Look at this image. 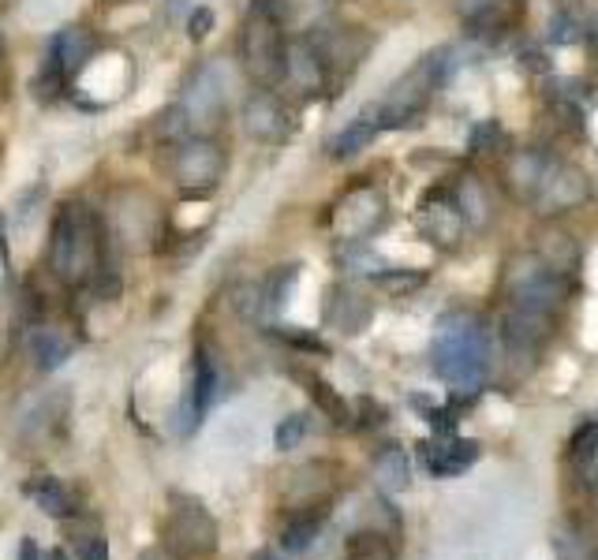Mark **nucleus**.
Masks as SVG:
<instances>
[{
    "label": "nucleus",
    "mask_w": 598,
    "mask_h": 560,
    "mask_svg": "<svg viewBox=\"0 0 598 560\" xmlns=\"http://www.w3.org/2000/svg\"><path fill=\"white\" fill-rule=\"evenodd\" d=\"M243 131L258 142H285L292 135V112L270 90L251 94L243 101Z\"/></svg>",
    "instance_id": "9d476101"
},
{
    "label": "nucleus",
    "mask_w": 598,
    "mask_h": 560,
    "mask_svg": "<svg viewBox=\"0 0 598 560\" xmlns=\"http://www.w3.org/2000/svg\"><path fill=\"white\" fill-rule=\"evenodd\" d=\"M419 460H423V467H427L434 478H456L479 460V441H471V437L423 441V445H419Z\"/></svg>",
    "instance_id": "9b49d317"
},
{
    "label": "nucleus",
    "mask_w": 598,
    "mask_h": 560,
    "mask_svg": "<svg viewBox=\"0 0 598 560\" xmlns=\"http://www.w3.org/2000/svg\"><path fill=\"white\" fill-rule=\"evenodd\" d=\"M225 176V150L214 139H184L176 142L172 157V180L184 191H210Z\"/></svg>",
    "instance_id": "423d86ee"
},
{
    "label": "nucleus",
    "mask_w": 598,
    "mask_h": 560,
    "mask_svg": "<svg viewBox=\"0 0 598 560\" xmlns=\"http://www.w3.org/2000/svg\"><path fill=\"white\" fill-rule=\"evenodd\" d=\"M49 560H68V553H64V549H57V553H53Z\"/></svg>",
    "instance_id": "473e14b6"
},
{
    "label": "nucleus",
    "mask_w": 598,
    "mask_h": 560,
    "mask_svg": "<svg viewBox=\"0 0 598 560\" xmlns=\"http://www.w3.org/2000/svg\"><path fill=\"white\" fill-rule=\"evenodd\" d=\"M90 49H94V42H90L86 30H79V27L60 30L57 38H53V49H49L57 75H75V71H83L86 60H90Z\"/></svg>",
    "instance_id": "6ab92c4d"
},
{
    "label": "nucleus",
    "mask_w": 598,
    "mask_h": 560,
    "mask_svg": "<svg viewBox=\"0 0 598 560\" xmlns=\"http://www.w3.org/2000/svg\"><path fill=\"white\" fill-rule=\"evenodd\" d=\"M442 79H445V53L423 56V60H419V64L389 90V98L378 105V120H382V127L415 124V120L423 116V109L430 105V98H434V90L442 86Z\"/></svg>",
    "instance_id": "20e7f679"
},
{
    "label": "nucleus",
    "mask_w": 598,
    "mask_h": 560,
    "mask_svg": "<svg viewBox=\"0 0 598 560\" xmlns=\"http://www.w3.org/2000/svg\"><path fill=\"white\" fill-rule=\"evenodd\" d=\"M240 56L247 75L258 86H277L285 83V64H288V42L281 34L277 15L266 4H255V12L247 15V23L240 30Z\"/></svg>",
    "instance_id": "7ed1b4c3"
},
{
    "label": "nucleus",
    "mask_w": 598,
    "mask_h": 560,
    "mask_svg": "<svg viewBox=\"0 0 598 560\" xmlns=\"http://www.w3.org/2000/svg\"><path fill=\"white\" fill-rule=\"evenodd\" d=\"M83 560H109V546H105L101 538H94V542L83 549Z\"/></svg>",
    "instance_id": "c756f323"
},
{
    "label": "nucleus",
    "mask_w": 598,
    "mask_h": 560,
    "mask_svg": "<svg viewBox=\"0 0 598 560\" xmlns=\"http://www.w3.org/2000/svg\"><path fill=\"white\" fill-rule=\"evenodd\" d=\"M595 445H598V422H587L584 430L572 437V452H576V460H591V456H595Z\"/></svg>",
    "instance_id": "cd10ccee"
},
{
    "label": "nucleus",
    "mask_w": 598,
    "mask_h": 560,
    "mask_svg": "<svg viewBox=\"0 0 598 560\" xmlns=\"http://www.w3.org/2000/svg\"><path fill=\"white\" fill-rule=\"evenodd\" d=\"M322 523H326V508H307V512H299V516L285 527V534H281L285 553H303V549L318 538Z\"/></svg>",
    "instance_id": "412c9836"
},
{
    "label": "nucleus",
    "mask_w": 598,
    "mask_h": 560,
    "mask_svg": "<svg viewBox=\"0 0 598 560\" xmlns=\"http://www.w3.org/2000/svg\"><path fill=\"white\" fill-rule=\"evenodd\" d=\"M486 329L475 314H445L438 322L434 344H430V363L434 374L453 385V392H475L486 378Z\"/></svg>",
    "instance_id": "f257e3e1"
},
{
    "label": "nucleus",
    "mask_w": 598,
    "mask_h": 560,
    "mask_svg": "<svg viewBox=\"0 0 598 560\" xmlns=\"http://www.w3.org/2000/svg\"><path fill=\"white\" fill-rule=\"evenodd\" d=\"M98 224L94 217L83 210V206H64L57 213V224H53V243H49V258H53V269L57 277L64 280H86L94 269H98Z\"/></svg>",
    "instance_id": "f03ea898"
},
{
    "label": "nucleus",
    "mask_w": 598,
    "mask_h": 560,
    "mask_svg": "<svg viewBox=\"0 0 598 560\" xmlns=\"http://www.w3.org/2000/svg\"><path fill=\"white\" fill-rule=\"evenodd\" d=\"M303 437H307V415H288V419L277 422V430H273V445L281 448V452H292V448H299Z\"/></svg>",
    "instance_id": "a878e982"
},
{
    "label": "nucleus",
    "mask_w": 598,
    "mask_h": 560,
    "mask_svg": "<svg viewBox=\"0 0 598 560\" xmlns=\"http://www.w3.org/2000/svg\"><path fill=\"white\" fill-rule=\"evenodd\" d=\"M329 322H337L344 333H359V325L371 318V303L367 299H359L356 292H348V288H337V292L329 295Z\"/></svg>",
    "instance_id": "aec40b11"
},
{
    "label": "nucleus",
    "mask_w": 598,
    "mask_h": 560,
    "mask_svg": "<svg viewBox=\"0 0 598 560\" xmlns=\"http://www.w3.org/2000/svg\"><path fill=\"white\" fill-rule=\"evenodd\" d=\"M374 475H378V482H382L385 490H408V456L400 448H385L382 456H378Z\"/></svg>",
    "instance_id": "393cba45"
},
{
    "label": "nucleus",
    "mask_w": 598,
    "mask_h": 560,
    "mask_svg": "<svg viewBox=\"0 0 598 560\" xmlns=\"http://www.w3.org/2000/svg\"><path fill=\"white\" fill-rule=\"evenodd\" d=\"M225 98H228L225 79H221V71H217L214 64H202V68L191 71L184 83V94H180V109H184L191 131L221 124V116H225Z\"/></svg>",
    "instance_id": "0eeeda50"
},
{
    "label": "nucleus",
    "mask_w": 598,
    "mask_h": 560,
    "mask_svg": "<svg viewBox=\"0 0 598 560\" xmlns=\"http://www.w3.org/2000/svg\"><path fill=\"white\" fill-rule=\"evenodd\" d=\"M587 198H591V183H587L584 172L554 161L550 172H546V180H542L539 195H535V206H539L542 213H565V210L584 206Z\"/></svg>",
    "instance_id": "1a4fd4ad"
},
{
    "label": "nucleus",
    "mask_w": 598,
    "mask_h": 560,
    "mask_svg": "<svg viewBox=\"0 0 598 560\" xmlns=\"http://www.w3.org/2000/svg\"><path fill=\"white\" fill-rule=\"evenodd\" d=\"M509 292H513V307L539 314V318H554L557 310L565 307L569 284L557 273L546 258H520L509 269Z\"/></svg>",
    "instance_id": "39448f33"
},
{
    "label": "nucleus",
    "mask_w": 598,
    "mask_h": 560,
    "mask_svg": "<svg viewBox=\"0 0 598 560\" xmlns=\"http://www.w3.org/2000/svg\"><path fill=\"white\" fill-rule=\"evenodd\" d=\"M210 30H214V12H210V8H195V12L187 15V34H191L195 42H202Z\"/></svg>",
    "instance_id": "c85d7f7f"
},
{
    "label": "nucleus",
    "mask_w": 598,
    "mask_h": 560,
    "mask_svg": "<svg viewBox=\"0 0 598 560\" xmlns=\"http://www.w3.org/2000/svg\"><path fill=\"white\" fill-rule=\"evenodd\" d=\"M378 131H382L378 105H374V109H363L352 124L344 127V131H337V135L326 142L329 157H352V154H359V150H367V142H371Z\"/></svg>",
    "instance_id": "a211bd4d"
},
{
    "label": "nucleus",
    "mask_w": 598,
    "mask_h": 560,
    "mask_svg": "<svg viewBox=\"0 0 598 560\" xmlns=\"http://www.w3.org/2000/svg\"><path fill=\"white\" fill-rule=\"evenodd\" d=\"M68 355H72V340L68 336L53 333V329H42V333H34V359L42 370H57V366L68 363Z\"/></svg>",
    "instance_id": "5701e85b"
},
{
    "label": "nucleus",
    "mask_w": 598,
    "mask_h": 560,
    "mask_svg": "<svg viewBox=\"0 0 598 560\" xmlns=\"http://www.w3.org/2000/svg\"><path fill=\"white\" fill-rule=\"evenodd\" d=\"M490 4H494V0H464V8H468V12H483V15H486Z\"/></svg>",
    "instance_id": "2f4dec72"
},
{
    "label": "nucleus",
    "mask_w": 598,
    "mask_h": 560,
    "mask_svg": "<svg viewBox=\"0 0 598 560\" xmlns=\"http://www.w3.org/2000/svg\"><path fill=\"white\" fill-rule=\"evenodd\" d=\"M23 497L34 501L42 508L45 516H57V519H68L75 516V497L72 490L53 475H42V478H27L23 482Z\"/></svg>",
    "instance_id": "f3484780"
},
{
    "label": "nucleus",
    "mask_w": 598,
    "mask_h": 560,
    "mask_svg": "<svg viewBox=\"0 0 598 560\" xmlns=\"http://www.w3.org/2000/svg\"><path fill=\"white\" fill-rule=\"evenodd\" d=\"M453 195H456V206H460V213H464L471 224H483L486 217H490V191H486V187L475 180V176H468V180L456 187Z\"/></svg>",
    "instance_id": "4be33fe9"
},
{
    "label": "nucleus",
    "mask_w": 598,
    "mask_h": 560,
    "mask_svg": "<svg viewBox=\"0 0 598 560\" xmlns=\"http://www.w3.org/2000/svg\"><path fill=\"white\" fill-rule=\"evenodd\" d=\"M311 385H314V389H311V392H314V400H318V407L326 411L329 419L341 422V426H344L348 419H352V415H348V404H344L341 396H337V389H329L326 381H318V378H314Z\"/></svg>",
    "instance_id": "bb28decb"
},
{
    "label": "nucleus",
    "mask_w": 598,
    "mask_h": 560,
    "mask_svg": "<svg viewBox=\"0 0 598 560\" xmlns=\"http://www.w3.org/2000/svg\"><path fill=\"white\" fill-rule=\"evenodd\" d=\"M393 542L385 534L374 531H359L348 538V560H393Z\"/></svg>",
    "instance_id": "b1692460"
},
{
    "label": "nucleus",
    "mask_w": 598,
    "mask_h": 560,
    "mask_svg": "<svg viewBox=\"0 0 598 560\" xmlns=\"http://www.w3.org/2000/svg\"><path fill=\"white\" fill-rule=\"evenodd\" d=\"M0 60H4V45H0Z\"/></svg>",
    "instance_id": "72a5a7b5"
},
{
    "label": "nucleus",
    "mask_w": 598,
    "mask_h": 560,
    "mask_svg": "<svg viewBox=\"0 0 598 560\" xmlns=\"http://www.w3.org/2000/svg\"><path fill=\"white\" fill-rule=\"evenodd\" d=\"M307 42L314 45V53L322 56V64H326V71H333L337 64H341L344 71L356 68L359 53H363V42H359L356 30L348 27H318L307 38Z\"/></svg>",
    "instance_id": "4468645a"
},
{
    "label": "nucleus",
    "mask_w": 598,
    "mask_h": 560,
    "mask_svg": "<svg viewBox=\"0 0 598 560\" xmlns=\"http://www.w3.org/2000/svg\"><path fill=\"white\" fill-rule=\"evenodd\" d=\"M19 560H42V549H38L34 538H23V542H19Z\"/></svg>",
    "instance_id": "7c9ffc66"
},
{
    "label": "nucleus",
    "mask_w": 598,
    "mask_h": 560,
    "mask_svg": "<svg viewBox=\"0 0 598 560\" xmlns=\"http://www.w3.org/2000/svg\"><path fill=\"white\" fill-rule=\"evenodd\" d=\"M419 221H423V232H427L434 243L453 247L456 239H460L464 213H460V206H456L453 191H430V195L423 198V213H419Z\"/></svg>",
    "instance_id": "f8f14e48"
},
{
    "label": "nucleus",
    "mask_w": 598,
    "mask_h": 560,
    "mask_svg": "<svg viewBox=\"0 0 598 560\" xmlns=\"http://www.w3.org/2000/svg\"><path fill=\"white\" fill-rule=\"evenodd\" d=\"M169 542L180 557H206L217 549V523L195 497H176L169 519Z\"/></svg>",
    "instance_id": "6e6552de"
},
{
    "label": "nucleus",
    "mask_w": 598,
    "mask_h": 560,
    "mask_svg": "<svg viewBox=\"0 0 598 560\" xmlns=\"http://www.w3.org/2000/svg\"><path fill=\"white\" fill-rule=\"evenodd\" d=\"M554 165V157L542 154V150H520V154L509 161V183H513V191L527 202H535L539 195L542 180H546V172Z\"/></svg>",
    "instance_id": "dca6fc26"
},
{
    "label": "nucleus",
    "mask_w": 598,
    "mask_h": 560,
    "mask_svg": "<svg viewBox=\"0 0 598 560\" xmlns=\"http://www.w3.org/2000/svg\"><path fill=\"white\" fill-rule=\"evenodd\" d=\"M214 392H217V366L206 351H199V355H195V381H191V392H187V404H184V426H180L184 434H191L202 422V415L210 411Z\"/></svg>",
    "instance_id": "2eb2a0df"
},
{
    "label": "nucleus",
    "mask_w": 598,
    "mask_h": 560,
    "mask_svg": "<svg viewBox=\"0 0 598 560\" xmlns=\"http://www.w3.org/2000/svg\"><path fill=\"white\" fill-rule=\"evenodd\" d=\"M329 71L322 64V56L314 53V45L303 38V42H288V64H285V83L299 94H318L326 86Z\"/></svg>",
    "instance_id": "ddd939ff"
}]
</instances>
